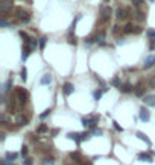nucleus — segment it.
<instances>
[{
  "label": "nucleus",
  "mask_w": 155,
  "mask_h": 165,
  "mask_svg": "<svg viewBox=\"0 0 155 165\" xmlns=\"http://www.w3.org/2000/svg\"><path fill=\"white\" fill-rule=\"evenodd\" d=\"M111 17V8L110 6H102L100 8V21L102 23H107Z\"/></svg>",
  "instance_id": "f257e3e1"
},
{
  "label": "nucleus",
  "mask_w": 155,
  "mask_h": 165,
  "mask_svg": "<svg viewBox=\"0 0 155 165\" xmlns=\"http://www.w3.org/2000/svg\"><path fill=\"white\" fill-rule=\"evenodd\" d=\"M99 121V117H87V118H82V126L84 127H94Z\"/></svg>",
  "instance_id": "f03ea898"
},
{
  "label": "nucleus",
  "mask_w": 155,
  "mask_h": 165,
  "mask_svg": "<svg viewBox=\"0 0 155 165\" xmlns=\"http://www.w3.org/2000/svg\"><path fill=\"white\" fill-rule=\"evenodd\" d=\"M12 9V0H3L2 3H0V12H8V11H11Z\"/></svg>",
  "instance_id": "7ed1b4c3"
},
{
  "label": "nucleus",
  "mask_w": 155,
  "mask_h": 165,
  "mask_svg": "<svg viewBox=\"0 0 155 165\" xmlns=\"http://www.w3.org/2000/svg\"><path fill=\"white\" fill-rule=\"evenodd\" d=\"M17 97H18V102H20V105H25L26 102H28V92L25 91V89H18L17 91Z\"/></svg>",
  "instance_id": "20e7f679"
},
{
  "label": "nucleus",
  "mask_w": 155,
  "mask_h": 165,
  "mask_svg": "<svg viewBox=\"0 0 155 165\" xmlns=\"http://www.w3.org/2000/svg\"><path fill=\"white\" fill-rule=\"evenodd\" d=\"M149 118H151L149 111H148L146 108H142V109H140V120H142V121H149Z\"/></svg>",
  "instance_id": "39448f33"
},
{
  "label": "nucleus",
  "mask_w": 155,
  "mask_h": 165,
  "mask_svg": "<svg viewBox=\"0 0 155 165\" xmlns=\"http://www.w3.org/2000/svg\"><path fill=\"white\" fill-rule=\"evenodd\" d=\"M116 17L119 20H125L126 17H128V9H122V8H119L116 11Z\"/></svg>",
  "instance_id": "423d86ee"
},
{
  "label": "nucleus",
  "mask_w": 155,
  "mask_h": 165,
  "mask_svg": "<svg viewBox=\"0 0 155 165\" xmlns=\"http://www.w3.org/2000/svg\"><path fill=\"white\" fill-rule=\"evenodd\" d=\"M120 91L125 92V94H128V92H132V91H134V86H132L131 83H123V85L120 86Z\"/></svg>",
  "instance_id": "0eeeda50"
},
{
  "label": "nucleus",
  "mask_w": 155,
  "mask_h": 165,
  "mask_svg": "<svg viewBox=\"0 0 155 165\" xmlns=\"http://www.w3.org/2000/svg\"><path fill=\"white\" fill-rule=\"evenodd\" d=\"M73 89H75V86L72 83H64V86H62V91H64L66 95H70L73 92Z\"/></svg>",
  "instance_id": "6e6552de"
},
{
  "label": "nucleus",
  "mask_w": 155,
  "mask_h": 165,
  "mask_svg": "<svg viewBox=\"0 0 155 165\" xmlns=\"http://www.w3.org/2000/svg\"><path fill=\"white\" fill-rule=\"evenodd\" d=\"M99 45H105V34L104 32H99L97 35H96V38H94Z\"/></svg>",
  "instance_id": "1a4fd4ad"
},
{
  "label": "nucleus",
  "mask_w": 155,
  "mask_h": 165,
  "mask_svg": "<svg viewBox=\"0 0 155 165\" xmlns=\"http://www.w3.org/2000/svg\"><path fill=\"white\" fill-rule=\"evenodd\" d=\"M155 64V56H148L145 61V68H151Z\"/></svg>",
  "instance_id": "9d476101"
},
{
  "label": "nucleus",
  "mask_w": 155,
  "mask_h": 165,
  "mask_svg": "<svg viewBox=\"0 0 155 165\" xmlns=\"http://www.w3.org/2000/svg\"><path fill=\"white\" fill-rule=\"evenodd\" d=\"M29 53H31V47H29V45H26V47L23 48V53H21V61H23V62H25V61L28 59Z\"/></svg>",
  "instance_id": "9b49d317"
},
{
  "label": "nucleus",
  "mask_w": 155,
  "mask_h": 165,
  "mask_svg": "<svg viewBox=\"0 0 155 165\" xmlns=\"http://www.w3.org/2000/svg\"><path fill=\"white\" fill-rule=\"evenodd\" d=\"M134 92H135V95L142 97V95H143V92H145V89H143V85H142V83H137V86H135Z\"/></svg>",
  "instance_id": "f8f14e48"
},
{
  "label": "nucleus",
  "mask_w": 155,
  "mask_h": 165,
  "mask_svg": "<svg viewBox=\"0 0 155 165\" xmlns=\"http://www.w3.org/2000/svg\"><path fill=\"white\" fill-rule=\"evenodd\" d=\"M40 82H41V85H49V83L52 82V76L47 73V74H44V76L41 77V81H40Z\"/></svg>",
  "instance_id": "ddd939ff"
},
{
  "label": "nucleus",
  "mask_w": 155,
  "mask_h": 165,
  "mask_svg": "<svg viewBox=\"0 0 155 165\" xmlns=\"http://www.w3.org/2000/svg\"><path fill=\"white\" fill-rule=\"evenodd\" d=\"M11 86H12V79H8L6 83L3 85V94H8L9 89H11Z\"/></svg>",
  "instance_id": "4468645a"
},
{
  "label": "nucleus",
  "mask_w": 155,
  "mask_h": 165,
  "mask_svg": "<svg viewBox=\"0 0 155 165\" xmlns=\"http://www.w3.org/2000/svg\"><path fill=\"white\" fill-rule=\"evenodd\" d=\"M137 136H138V138H140L142 141H145V142H146L148 145H151V139H149V138H148V136H146V135H145L143 132H137Z\"/></svg>",
  "instance_id": "2eb2a0df"
},
{
  "label": "nucleus",
  "mask_w": 155,
  "mask_h": 165,
  "mask_svg": "<svg viewBox=\"0 0 155 165\" xmlns=\"http://www.w3.org/2000/svg\"><path fill=\"white\" fill-rule=\"evenodd\" d=\"M138 159L143 161V162H152V158H151L149 155H146V153H140V155H138Z\"/></svg>",
  "instance_id": "dca6fc26"
},
{
  "label": "nucleus",
  "mask_w": 155,
  "mask_h": 165,
  "mask_svg": "<svg viewBox=\"0 0 155 165\" xmlns=\"http://www.w3.org/2000/svg\"><path fill=\"white\" fill-rule=\"evenodd\" d=\"M143 102L148 103V105H151V106H155V95H146Z\"/></svg>",
  "instance_id": "f3484780"
},
{
  "label": "nucleus",
  "mask_w": 155,
  "mask_h": 165,
  "mask_svg": "<svg viewBox=\"0 0 155 165\" xmlns=\"http://www.w3.org/2000/svg\"><path fill=\"white\" fill-rule=\"evenodd\" d=\"M70 158H72V159H73L76 164H81V162H82V158H81V155H79V153H76V152H75V153H72V155H70Z\"/></svg>",
  "instance_id": "a211bd4d"
},
{
  "label": "nucleus",
  "mask_w": 155,
  "mask_h": 165,
  "mask_svg": "<svg viewBox=\"0 0 155 165\" xmlns=\"http://www.w3.org/2000/svg\"><path fill=\"white\" fill-rule=\"evenodd\" d=\"M28 121H29V120H28L26 117H23V115H18V117H17V124H18V126H23V124H26Z\"/></svg>",
  "instance_id": "6ab92c4d"
},
{
  "label": "nucleus",
  "mask_w": 155,
  "mask_h": 165,
  "mask_svg": "<svg viewBox=\"0 0 155 165\" xmlns=\"http://www.w3.org/2000/svg\"><path fill=\"white\" fill-rule=\"evenodd\" d=\"M69 138H70V139H75L78 144L82 141V139H81V133H69Z\"/></svg>",
  "instance_id": "aec40b11"
},
{
  "label": "nucleus",
  "mask_w": 155,
  "mask_h": 165,
  "mask_svg": "<svg viewBox=\"0 0 155 165\" xmlns=\"http://www.w3.org/2000/svg\"><path fill=\"white\" fill-rule=\"evenodd\" d=\"M15 159H17V153H14V152L6 153V161H15Z\"/></svg>",
  "instance_id": "412c9836"
},
{
  "label": "nucleus",
  "mask_w": 155,
  "mask_h": 165,
  "mask_svg": "<svg viewBox=\"0 0 155 165\" xmlns=\"http://www.w3.org/2000/svg\"><path fill=\"white\" fill-rule=\"evenodd\" d=\"M20 37L23 38V41L26 42V45H29V44H31V38H29V35H28V34H25V32H20Z\"/></svg>",
  "instance_id": "4be33fe9"
},
{
  "label": "nucleus",
  "mask_w": 155,
  "mask_h": 165,
  "mask_svg": "<svg viewBox=\"0 0 155 165\" xmlns=\"http://www.w3.org/2000/svg\"><path fill=\"white\" fill-rule=\"evenodd\" d=\"M123 32H125V34H131V32H134V26H132L131 23H128V24L123 27Z\"/></svg>",
  "instance_id": "5701e85b"
},
{
  "label": "nucleus",
  "mask_w": 155,
  "mask_h": 165,
  "mask_svg": "<svg viewBox=\"0 0 155 165\" xmlns=\"http://www.w3.org/2000/svg\"><path fill=\"white\" fill-rule=\"evenodd\" d=\"M105 92V89H99V91H94L93 92V97H94V100H99L100 97H102V94Z\"/></svg>",
  "instance_id": "b1692460"
},
{
  "label": "nucleus",
  "mask_w": 155,
  "mask_h": 165,
  "mask_svg": "<svg viewBox=\"0 0 155 165\" xmlns=\"http://www.w3.org/2000/svg\"><path fill=\"white\" fill-rule=\"evenodd\" d=\"M135 20L143 21V20H145V14H143L142 11H137V12H135Z\"/></svg>",
  "instance_id": "393cba45"
},
{
  "label": "nucleus",
  "mask_w": 155,
  "mask_h": 165,
  "mask_svg": "<svg viewBox=\"0 0 155 165\" xmlns=\"http://www.w3.org/2000/svg\"><path fill=\"white\" fill-rule=\"evenodd\" d=\"M15 14H17V17H20V18H23V17L26 15V12H25L21 8H17V9H15Z\"/></svg>",
  "instance_id": "a878e982"
},
{
  "label": "nucleus",
  "mask_w": 155,
  "mask_h": 165,
  "mask_svg": "<svg viewBox=\"0 0 155 165\" xmlns=\"http://www.w3.org/2000/svg\"><path fill=\"white\" fill-rule=\"evenodd\" d=\"M46 41H47V38H46V37L40 38V48H41V50L44 48V45H46Z\"/></svg>",
  "instance_id": "bb28decb"
},
{
  "label": "nucleus",
  "mask_w": 155,
  "mask_h": 165,
  "mask_svg": "<svg viewBox=\"0 0 155 165\" xmlns=\"http://www.w3.org/2000/svg\"><path fill=\"white\" fill-rule=\"evenodd\" d=\"M28 153H29L28 147H25V145H23V147H21V156H23V158H26V156H28Z\"/></svg>",
  "instance_id": "cd10ccee"
},
{
  "label": "nucleus",
  "mask_w": 155,
  "mask_h": 165,
  "mask_svg": "<svg viewBox=\"0 0 155 165\" xmlns=\"http://www.w3.org/2000/svg\"><path fill=\"white\" fill-rule=\"evenodd\" d=\"M29 20H31V17H29V14H26L23 18H20V21L21 23H29Z\"/></svg>",
  "instance_id": "c85d7f7f"
},
{
  "label": "nucleus",
  "mask_w": 155,
  "mask_h": 165,
  "mask_svg": "<svg viewBox=\"0 0 155 165\" xmlns=\"http://www.w3.org/2000/svg\"><path fill=\"white\" fill-rule=\"evenodd\" d=\"M21 79H23V81H26V79H28V70H26V68H23V70H21Z\"/></svg>",
  "instance_id": "c756f323"
},
{
  "label": "nucleus",
  "mask_w": 155,
  "mask_h": 165,
  "mask_svg": "<svg viewBox=\"0 0 155 165\" xmlns=\"http://www.w3.org/2000/svg\"><path fill=\"white\" fill-rule=\"evenodd\" d=\"M113 85H114V86H117V88L120 89V86H122V85H120V81H119V77H114V79H113Z\"/></svg>",
  "instance_id": "7c9ffc66"
},
{
  "label": "nucleus",
  "mask_w": 155,
  "mask_h": 165,
  "mask_svg": "<svg viewBox=\"0 0 155 165\" xmlns=\"http://www.w3.org/2000/svg\"><path fill=\"white\" fill-rule=\"evenodd\" d=\"M46 130H47V126H46V124H41L38 127V133H43V132H46Z\"/></svg>",
  "instance_id": "2f4dec72"
},
{
  "label": "nucleus",
  "mask_w": 155,
  "mask_h": 165,
  "mask_svg": "<svg viewBox=\"0 0 155 165\" xmlns=\"http://www.w3.org/2000/svg\"><path fill=\"white\" fill-rule=\"evenodd\" d=\"M149 86H151L152 89H155V76L151 77V81H149Z\"/></svg>",
  "instance_id": "473e14b6"
},
{
  "label": "nucleus",
  "mask_w": 155,
  "mask_h": 165,
  "mask_svg": "<svg viewBox=\"0 0 155 165\" xmlns=\"http://www.w3.org/2000/svg\"><path fill=\"white\" fill-rule=\"evenodd\" d=\"M49 114H50V109H46V111H44V112H43V114L40 115V118H46V117H47Z\"/></svg>",
  "instance_id": "72a5a7b5"
},
{
  "label": "nucleus",
  "mask_w": 155,
  "mask_h": 165,
  "mask_svg": "<svg viewBox=\"0 0 155 165\" xmlns=\"http://www.w3.org/2000/svg\"><path fill=\"white\" fill-rule=\"evenodd\" d=\"M146 34H148V37H151V38H155V30H152V29H149Z\"/></svg>",
  "instance_id": "f704fd0d"
},
{
  "label": "nucleus",
  "mask_w": 155,
  "mask_h": 165,
  "mask_svg": "<svg viewBox=\"0 0 155 165\" xmlns=\"http://www.w3.org/2000/svg\"><path fill=\"white\" fill-rule=\"evenodd\" d=\"M23 162H25V165H34V164H32V159H31V158H25V161H23Z\"/></svg>",
  "instance_id": "c9c22d12"
},
{
  "label": "nucleus",
  "mask_w": 155,
  "mask_h": 165,
  "mask_svg": "<svg viewBox=\"0 0 155 165\" xmlns=\"http://www.w3.org/2000/svg\"><path fill=\"white\" fill-rule=\"evenodd\" d=\"M88 138H90L88 133H81V139H82V141H85V139H88Z\"/></svg>",
  "instance_id": "e433bc0d"
},
{
  "label": "nucleus",
  "mask_w": 155,
  "mask_h": 165,
  "mask_svg": "<svg viewBox=\"0 0 155 165\" xmlns=\"http://www.w3.org/2000/svg\"><path fill=\"white\" fill-rule=\"evenodd\" d=\"M69 42H70V44H76V38H75L73 35H70V37H69Z\"/></svg>",
  "instance_id": "4c0bfd02"
},
{
  "label": "nucleus",
  "mask_w": 155,
  "mask_h": 165,
  "mask_svg": "<svg viewBox=\"0 0 155 165\" xmlns=\"http://www.w3.org/2000/svg\"><path fill=\"white\" fill-rule=\"evenodd\" d=\"M0 26H2V27H6V26H8V23H6V20H5V18H2V20H0Z\"/></svg>",
  "instance_id": "58836bf2"
},
{
  "label": "nucleus",
  "mask_w": 155,
  "mask_h": 165,
  "mask_svg": "<svg viewBox=\"0 0 155 165\" xmlns=\"http://www.w3.org/2000/svg\"><path fill=\"white\" fill-rule=\"evenodd\" d=\"M132 3H134V5H135V6L138 8V6H140V5L143 3V0H132Z\"/></svg>",
  "instance_id": "ea45409f"
},
{
  "label": "nucleus",
  "mask_w": 155,
  "mask_h": 165,
  "mask_svg": "<svg viewBox=\"0 0 155 165\" xmlns=\"http://www.w3.org/2000/svg\"><path fill=\"white\" fill-rule=\"evenodd\" d=\"M113 124H114V129H116V130H119V132H122V130H123V129H122V127H120L116 121H113Z\"/></svg>",
  "instance_id": "a19ab883"
},
{
  "label": "nucleus",
  "mask_w": 155,
  "mask_h": 165,
  "mask_svg": "<svg viewBox=\"0 0 155 165\" xmlns=\"http://www.w3.org/2000/svg\"><path fill=\"white\" fill-rule=\"evenodd\" d=\"M93 135H102V130L100 129H94L93 130Z\"/></svg>",
  "instance_id": "79ce46f5"
},
{
  "label": "nucleus",
  "mask_w": 155,
  "mask_h": 165,
  "mask_svg": "<svg viewBox=\"0 0 155 165\" xmlns=\"http://www.w3.org/2000/svg\"><path fill=\"white\" fill-rule=\"evenodd\" d=\"M113 32H114V34L119 32V26H114V27H113Z\"/></svg>",
  "instance_id": "37998d69"
},
{
  "label": "nucleus",
  "mask_w": 155,
  "mask_h": 165,
  "mask_svg": "<svg viewBox=\"0 0 155 165\" xmlns=\"http://www.w3.org/2000/svg\"><path fill=\"white\" fill-rule=\"evenodd\" d=\"M151 48H155V40H152V41H151Z\"/></svg>",
  "instance_id": "c03bdc74"
},
{
  "label": "nucleus",
  "mask_w": 155,
  "mask_h": 165,
  "mask_svg": "<svg viewBox=\"0 0 155 165\" xmlns=\"http://www.w3.org/2000/svg\"><path fill=\"white\" fill-rule=\"evenodd\" d=\"M85 165H91V162H87V164H85Z\"/></svg>",
  "instance_id": "a18cd8bd"
},
{
  "label": "nucleus",
  "mask_w": 155,
  "mask_h": 165,
  "mask_svg": "<svg viewBox=\"0 0 155 165\" xmlns=\"http://www.w3.org/2000/svg\"><path fill=\"white\" fill-rule=\"evenodd\" d=\"M67 165H69V164H67Z\"/></svg>",
  "instance_id": "49530a36"
}]
</instances>
